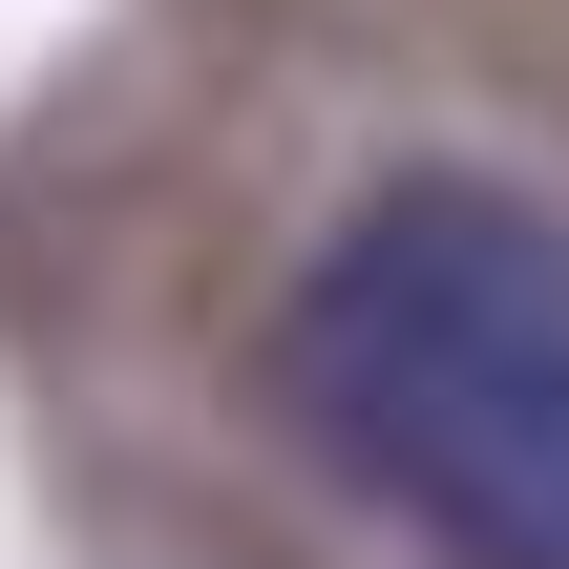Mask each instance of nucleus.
I'll return each mask as SVG.
<instances>
[{
  "mask_svg": "<svg viewBox=\"0 0 569 569\" xmlns=\"http://www.w3.org/2000/svg\"><path fill=\"white\" fill-rule=\"evenodd\" d=\"M274 422L443 569H569V211L380 169L274 296Z\"/></svg>",
  "mask_w": 569,
  "mask_h": 569,
  "instance_id": "1",
  "label": "nucleus"
}]
</instances>
